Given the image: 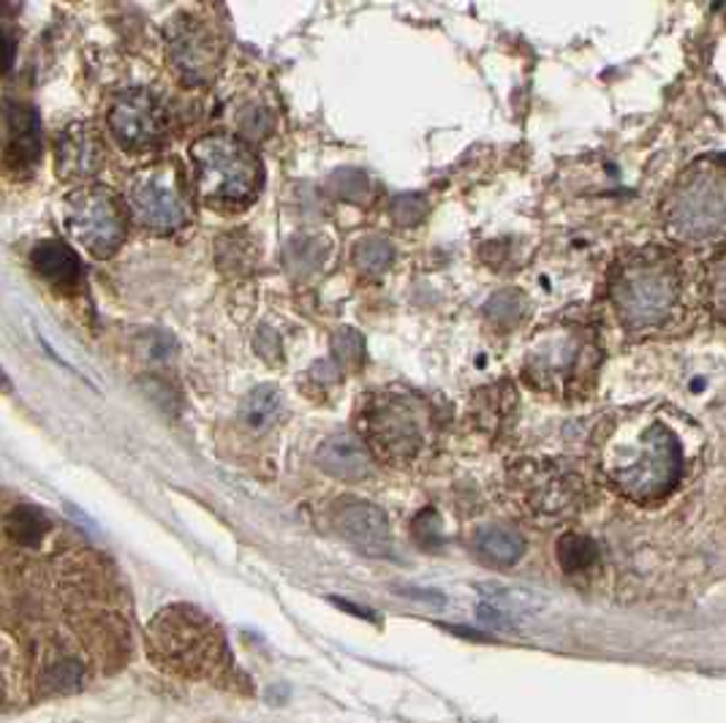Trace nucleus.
<instances>
[{"instance_id": "nucleus-3", "label": "nucleus", "mask_w": 726, "mask_h": 723, "mask_svg": "<svg viewBox=\"0 0 726 723\" xmlns=\"http://www.w3.org/2000/svg\"><path fill=\"white\" fill-rule=\"evenodd\" d=\"M667 229L688 245L716 242L726 235V166L699 164L672 190Z\"/></svg>"}, {"instance_id": "nucleus-8", "label": "nucleus", "mask_w": 726, "mask_h": 723, "mask_svg": "<svg viewBox=\"0 0 726 723\" xmlns=\"http://www.w3.org/2000/svg\"><path fill=\"white\" fill-rule=\"evenodd\" d=\"M41 161V121L28 104H6L0 112V172L28 177Z\"/></svg>"}, {"instance_id": "nucleus-13", "label": "nucleus", "mask_w": 726, "mask_h": 723, "mask_svg": "<svg viewBox=\"0 0 726 723\" xmlns=\"http://www.w3.org/2000/svg\"><path fill=\"white\" fill-rule=\"evenodd\" d=\"M316 463L324 474L335 476L344 482H359L370 474V454L362 446V441L349 433H340L327 438L316 450Z\"/></svg>"}, {"instance_id": "nucleus-6", "label": "nucleus", "mask_w": 726, "mask_h": 723, "mask_svg": "<svg viewBox=\"0 0 726 723\" xmlns=\"http://www.w3.org/2000/svg\"><path fill=\"white\" fill-rule=\"evenodd\" d=\"M63 224L69 235L95 259H110L125 240V215L115 194L90 185L65 199Z\"/></svg>"}, {"instance_id": "nucleus-9", "label": "nucleus", "mask_w": 726, "mask_h": 723, "mask_svg": "<svg viewBox=\"0 0 726 723\" xmlns=\"http://www.w3.org/2000/svg\"><path fill=\"white\" fill-rule=\"evenodd\" d=\"M365 430H368V438L374 441L376 450L389 459L411 457L422 444L417 416L406 403L395 397L376 400L370 405L368 416H365Z\"/></svg>"}, {"instance_id": "nucleus-23", "label": "nucleus", "mask_w": 726, "mask_h": 723, "mask_svg": "<svg viewBox=\"0 0 726 723\" xmlns=\"http://www.w3.org/2000/svg\"><path fill=\"white\" fill-rule=\"evenodd\" d=\"M333 354H335V360H338L340 364H346V368H357V364H362V357H365L362 334H359L357 330L335 332Z\"/></svg>"}, {"instance_id": "nucleus-30", "label": "nucleus", "mask_w": 726, "mask_h": 723, "mask_svg": "<svg viewBox=\"0 0 726 723\" xmlns=\"http://www.w3.org/2000/svg\"><path fill=\"white\" fill-rule=\"evenodd\" d=\"M256 351L267 360H275L278 357V334L269 330H259V338H256Z\"/></svg>"}, {"instance_id": "nucleus-22", "label": "nucleus", "mask_w": 726, "mask_h": 723, "mask_svg": "<svg viewBox=\"0 0 726 723\" xmlns=\"http://www.w3.org/2000/svg\"><path fill=\"white\" fill-rule=\"evenodd\" d=\"M324 256H327V242L321 240H294L289 250H286V261L297 272L316 270L324 261Z\"/></svg>"}, {"instance_id": "nucleus-27", "label": "nucleus", "mask_w": 726, "mask_h": 723, "mask_svg": "<svg viewBox=\"0 0 726 723\" xmlns=\"http://www.w3.org/2000/svg\"><path fill=\"white\" fill-rule=\"evenodd\" d=\"M477 614L484 626H490V629H501V631L514 629L512 614H509L507 609L495 607V603H482V607L477 609Z\"/></svg>"}, {"instance_id": "nucleus-33", "label": "nucleus", "mask_w": 726, "mask_h": 723, "mask_svg": "<svg viewBox=\"0 0 726 723\" xmlns=\"http://www.w3.org/2000/svg\"><path fill=\"white\" fill-rule=\"evenodd\" d=\"M0 392H11V381H9V375H6L3 368H0Z\"/></svg>"}, {"instance_id": "nucleus-7", "label": "nucleus", "mask_w": 726, "mask_h": 723, "mask_svg": "<svg viewBox=\"0 0 726 723\" xmlns=\"http://www.w3.org/2000/svg\"><path fill=\"white\" fill-rule=\"evenodd\" d=\"M110 128L125 151H150L166 134V115L147 91L120 93L110 106Z\"/></svg>"}, {"instance_id": "nucleus-2", "label": "nucleus", "mask_w": 726, "mask_h": 723, "mask_svg": "<svg viewBox=\"0 0 726 723\" xmlns=\"http://www.w3.org/2000/svg\"><path fill=\"white\" fill-rule=\"evenodd\" d=\"M607 474L632 500L662 498L683 474L681 441L667 424H647L632 444L615 446L610 452Z\"/></svg>"}, {"instance_id": "nucleus-14", "label": "nucleus", "mask_w": 726, "mask_h": 723, "mask_svg": "<svg viewBox=\"0 0 726 723\" xmlns=\"http://www.w3.org/2000/svg\"><path fill=\"white\" fill-rule=\"evenodd\" d=\"M30 261H33L35 272L58 289H76L82 283V261L69 245L55 240L39 242L30 254Z\"/></svg>"}, {"instance_id": "nucleus-15", "label": "nucleus", "mask_w": 726, "mask_h": 723, "mask_svg": "<svg viewBox=\"0 0 726 723\" xmlns=\"http://www.w3.org/2000/svg\"><path fill=\"white\" fill-rule=\"evenodd\" d=\"M477 549L484 560L495 566H512L523 558L525 539L512 528H501V525H490L482 528L477 536Z\"/></svg>"}, {"instance_id": "nucleus-12", "label": "nucleus", "mask_w": 726, "mask_h": 723, "mask_svg": "<svg viewBox=\"0 0 726 723\" xmlns=\"http://www.w3.org/2000/svg\"><path fill=\"white\" fill-rule=\"evenodd\" d=\"M340 534L368 555H387L392 549V534H389V519L378 506L365 500H349L338 509L335 517Z\"/></svg>"}, {"instance_id": "nucleus-28", "label": "nucleus", "mask_w": 726, "mask_h": 723, "mask_svg": "<svg viewBox=\"0 0 726 723\" xmlns=\"http://www.w3.org/2000/svg\"><path fill=\"white\" fill-rule=\"evenodd\" d=\"M413 528H417V539L419 544H425V547H438V541H441V534H438V528H441V523H433V528H428V519H425V514H419L417 523H413Z\"/></svg>"}, {"instance_id": "nucleus-5", "label": "nucleus", "mask_w": 726, "mask_h": 723, "mask_svg": "<svg viewBox=\"0 0 726 723\" xmlns=\"http://www.w3.org/2000/svg\"><path fill=\"white\" fill-rule=\"evenodd\" d=\"M131 218L147 231H175L188 220L191 205L175 161L147 166L129 185Z\"/></svg>"}, {"instance_id": "nucleus-1", "label": "nucleus", "mask_w": 726, "mask_h": 723, "mask_svg": "<svg viewBox=\"0 0 726 723\" xmlns=\"http://www.w3.org/2000/svg\"><path fill=\"white\" fill-rule=\"evenodd\" d=\"M610 295L623 324L651 330L667 321L681 300V275L662 250H634L615 265Z\"/></svg>"}, {"instance_id": "nucleus-25", "label": "nucleus", "mask_w": 726, "mask_h": 723, "mask_svg": "<svg viewBox=\"0 0 726 723\" xmlns=\"http://www.w3.org/2000/svg\"><path fill=\"white\" fill-rule=\"evenodd\" d=\"M707 291H710V302H713V308H716V313L726 319V254L710 267Z\"/></svg>"}, {"instance_id": "nucleus-4", "label": "nucleus", "mask_w": 726, "mask_h": 723, "mask_svg": "<svg viewBox=\"0 0 726 723\" xmlns=\"http://www.w3.org/2000/svg\"><path fill=\"white\" fill-rule=\"evenodd\" d=\"M196 188L209 205H245L262 185V166L243 140L226 134L204 136L191 147Z\"/></svg>"}, {"instance_id": "nucleus-19", "label": "nucleus", "mask_w": 726, "mask_h": 723, "mask_svg": "<svg viewBox=\"0 0 726 723\" xmlns=\"http://www.w3.org/2000/svg\"><path fill=\"white\" fill-rule=\"evenodd\" d=\"M555 552H558V564L563 566V571L566 574H577V571L591 569L599 558L596 541L587 539V536H580V534L561 536V539H558Z\"/></svg>"}, {"instance_id": "nucleus-29", "label": "nucleus", "mask_w": 726, "mask_h": 723, "mask_svg": "<svg viewBox=\"0 0 726 723\" xmlns=\"http://www.w3.org/2000/svg\"><path fill=\"white\" fill-rule=\"evenodd\" d=\"M398 590L406 596V599L425 601V603H430V607H436V609H441L443 603H447V596L438 593V590H425V588H398Z\"/></svg>"}, {"instance_id": "nucleus-24", "label": "nucleus", "mask_w": 726, "mask_h": 723, "mask_svg": "<svg viewBox=\"0 0 726 723\" xmlns=\"http://www.w3.org/2000/svg\"><path fill=\"white\" fill-rule=\"evenodd\" d=\"M425 215V199L422 196H413V194H406V196H398L392 205V218L398 220L400 226H417L419 220H422Z\"/></svg>"}, {"instance_id": "nucleus-17", "label": "nucleus", "mask_w": 726, "mask_h": 723, "mask_svg": "<svg viewBox=\"0 0 726 723\" xmlns=\"http://www.w3.org/2000/svg\"><path fill=\"white\" fill-rule=\"evenodd\" d=\"M47 528H50V523H47V517L35 509V506H17V509L6 517V530H9L11 539L22 544V547H39Z\"/></svg>"}, {"instance_id": "nucleus-18", "label": "nucleus", "mask_w": 726, "mask_h": 723, "mask_svg": "<svg viewBox=\"0 0 726 723\" xmlns=\"http://www.w3.org/2000/svg\"><path fill=\"white\" fill-rule=\"evenodd\" d=\"M484 596H488L490 603L507 609L509 614H536L539 609H544V599L539 593H531V590L523 588H507V585H479Z\"/></svg>"}, {"instance_id": "nucleus-31", "label": "nucleus", "mask_w": 726, "mask_h": 723, "mask_svg": "<svg viewBox=\"0 0 726 723\" xmlns=\"http://www.w3.org/2000/svg\"><path fill=\"white\" fill-rule=\"evenodd\" d=\"M11 65H14V41L0 31V74H6Z\"/></svg>"}, {"instance_id": "nucleus-20", "label": "nucleus", "mask_w": 726, "mask_h": 723, "mask_svg": "<svg viewBox=\"0 0 726 723\" xmlns=\"http://www.w3.org/2000/svg\"><path fill=\"white\" fill-rule=\"evenodd\" d=\"M354 261H357V267L362 272L378 275L389 270V265L395 261V250L392 245L381 240V237H370V240H362L357 245V250H354Z\"/></svg>"}, {"instance_id": "nucleus-10", "label": "nucleus", "mask_w": 726, "mask_h": 723, "mask_svg": "<svg viewBox=\"0 0 726 723\" xmlns=\"http://www.w3.org/2000/svg\"><path fill=\"white\" fill-rule=\"evenodd\" d=\"M170 61L180 80L204 85L215 76L221 63V41L202 22H180L170 41Z\"/></svg>"}, {"instance_id": "nucleus-32", "label": "nucleus", "mask_w": 726, "mask_h": 723, "mask_svg": "<svg viewBox=\"0 0 726 723\" xmlns=\"http://www.w3.org/2000/svg\"><path fill=\"white\" fill-rule=\"evenodd\" d=\"M335 603H338L340 609H346V612H354V614H362V618H374V614L368 612V609H362V607H354V603H346V601H340V599H335Z\"/></svg>"}, {"instance_id": "nucleus-11", "label": "nucleus", "mask_w": 726, "mask_h": 723, "mask_svg": "<svg viewBox=\"0 0 726 723\" xmlns=\"http://www.w3.org/2000/svg\"><path fill=\"white\" fill-rule=\"evenodd\" d=\"M104 164V145L93 125L71 123L58 134L55 166L63 180H85Z\"/></svg>"}, {"instance_id": "nucleus-21", "label": "nucleus", "mask_w": 726, "mask_h": 723, "mask_svg": "<svg viewBox=\"0 0 726 723\" xmlns=\"http://www.w3.org/2000/svg\"><path fill=\"white\" fill-rule=\"evenodd\" d=\"M484 310H488L490 321H495V324H501V327H509V324H514L520 316H523L525 297L514 289L498 291V295L490 297L488 308Z\"/></svg>"}, {"instance_id": "nucleus-16", "label": "nucleus", "mask_w": 726, "mask_h": 723, "mask_svg": "<svg viewBox=\"0 0 726 723\" xmlns=\"http://www.w3.org/2000/svg\"><path fill=\"white\" fill-rule=\"evenodd\" d=\"M280 405H284V397H280L278 386L262 384L243 400V405H239V416H243V422L248 424L250 430L264 433L269 424L278 420Z\"/></svg>"}, {"instance_id": "nucleus-26", "label": "nucleus", "mask_w": 726, "mask_h": 723, "mask_svg": "<svg viewBox=\"0 0 726 723\" xmlns=\"http://www.w3.org/2000/svg\"><path fill=\"white\" fill-rule=\"evenodd\" d=\"M82 678V667L74 661H60L55 667L47 672V683L52 685V689H69V685L80 683Z\"/></svg>"}]
</instances>
